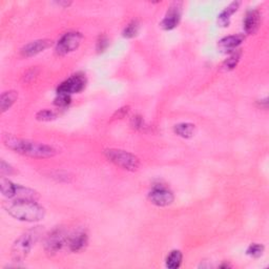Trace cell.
I'll use <instances>...</instances> for the list:
<instances>
[{
	"label": "cell",
	"instance_id": "d6986e66",
	"mask_svg": "<svg viewBox=\"0 0 269 269\" xmlns=\"http://www.w3.org/2000/svg\"><path fill=\"white\" fill-rule=\"evenodd\" d=\"M183 254L180 250H173L166 258V267L169 269H177L181 266Z\"/></svg>",
	"mask_w": 269,
	"mask_h": 269
},
{
	"label": "cell",
	"instance_id": "2e32d148",
	"mask_svg": "<svg viewBox=\"0 0 269 269\" xmlns=\"http://www.w3.org/2000/svg\"><path fill=\"white\" fill-rule=\"evenodd\" d=\"M18 99V93L16 91H7L0 97V109L2 113H6Z\"/></svg>",
	"mask_w": 269,
	"mask_h": 269
},
{
	"label": "cell",
	"instance_id": "e0dca14e",
	"mask_svg": "<svg viewBox=\"0 0 269 269\" xmlns=\"http://www.w3.org/2000/svg\"><path fill=\"white\" fill-rule=\"evenodd\" d=\"M174 131L181 138L189 139L194 136L195 125L188 123V122H183V123H179L174 126Z\"/></svg>",
	"mask_w": 269,
	"mask_h": 269
},
{
	"label": "cell",
	"instance_id": "7402d4cb",
	"mask_svg": "<svg viewBox=\"0 0 269 269\" xmlns=\"http://www.w3.org/2000/svg\"><path fill=\"white\" fill-rule=\"evenodd\" d=\"M57 118V114L51 109H42L36 114V119L38 121H53Z\"/></svg>",
	"mask_w": 269,
	"mask_h": 269
},
{
	"label": "cell",
	"instance_id": "8fae6325",
	"mask_svg": "<svg viewBox=\"0 0 269 269\" xmlns=\"http://www.w3.org/2000/svg\"><path fill=\"white\" fill-rule=\"evenodd\" d=\"M53 44V41L50 39H39V40H35L32 41L28 44L24 45L21 48V55L23 57H33L40 54L41 52H44L45 50H47L48 47H51Z\"/></svg>",
	"mask_w": 269,
	"mask_h": 269
},
{
	"label": "cell",
	"instance_id": "7a4b0ae2",
	"mask_svg": "<svg viewBox=\"0 0 269 269\" xmlns=\"http://www.w3.org/2000/svg\"><path fill=\"white\" fill-rule=\"evenodd\" d=\"M7 213L23 222H38L45 216V210L34 200H8L4 202Z\"/></svg>",
	"mask_w": 269,
	"mask_h": 269
},
{
	"label": "cell",
	"instance_id": "83f0119b",
	"mask_svg": "<svg viewBox=\"0 0 269 269\" xmlns=\"http://www.w3.org/2000/svg\"><path fill=\"white\" fill-rule=\"evenodd\" d=\"M57 5L62 8H69L72 5V2H59L57 3Z\"/></svg>",
	"mask_w": 269,
	"mask_h": 269
},
{
	"label": "cell",
	"instance_id": "9a60e30c",
	"mask_svg": "<svg viewBox=\"0 0 269 269\" xmlns=\"http://www.w3.org/2000/svg\"><path fill=\"white\" fill-rule=\"evenodd\" d=\"M240 6H241L240 2H234V3H231L229 6H227L218 16L219 26L222 27V28L228 27L229 23H230L231 16L236 13L238 9L240 8Z\"/></svg>",
	"mask_w": 269,
	"mask_h": 269
},
{
	"label": "cell",
	"instance_id": "277c9868",
	"mask_svg": "<svg viewBox=\"0 0 269 269\" xmlns=\"http://www.w3.org/2000/svg\"><path fill=\"white\" fill-rule=\"evenodd\" d=\"M0 188L4 195L10 200H34L37 201L39 199V193L31 188L24 187L19 184H15L9 179L5 177L0 180Z\"/></svg>",
	"mask_w": 269,
	"mask_h": 269
},
{
	"label": "cell",
	"instance_id": "ac0fdd59",
	"mask_svg": "<svg viewBox=\"0 0 269 269\" xmlns=\"http://www.w3.org/2000/svg\"><path fill=\"white\" fill-rule=\"evenodd\" d=\"M242 56V51L241 50H236L235 52H232L230 56L224 61L222 64V70L225 72H229L234 70L238 63L240 62V59Z\"/></svg>",
	"mask_w": 269,
	"mask_h": 269
},
{
	"label": "cell",
	"instance_id": "484cf974",
	"mask_svg": "<svg viewBox=\"0 0 269 269\" xmlns=\"http://www.w3.org/2000/svg\"><path fill=\"white\" fill-rule=\"evenodd\" d=\"M130 126L136 129V130H141L143 129V127L145 126V123H144V119L142 116L140 115H136L133 116L130 120Z\"/></svg>",
	"mask_w": 269,
	"mask_h": 269
},
{
	"label": "cell",
	"instance_id": "5b68a950",
	"mask_svg": "<svg viewBox=\"0 0 269 269\" xmlns=\"http://www.w3.org/2000/svg\"><path fill=\"white\" fill-rule=\"evenodd\" d=\"M104 156L109 162L114 163L128 172H136L140 166V160L133 154L118 149H108L104 151Z\"/></svg>",
	"mask_w": 269,
	"mask_h": 269
},
{
	"label": "cell",
	"instance_id": "7c38bea8",
	"mask_svg": "<svg viewBox=\"0 0 269 269\" xmlns=\"http://www.w3.org/2000/svg\"><path fill=\"white\" fill-rule=\"evenodd\" d=\"M245 40V36L242 34H237V35H230L227 37L222 38L218 43V48L220 52L222 53H232L236 50H238V47L242 44Z\"/></svg>",
	"mask_w": 269,
	"mask_h": 269
},
{
	"label": "cell",
	"instance_id": "4316f807",
	"mask_svg": "<svg viewBox=\"0 0 269 269\" xmlns=\"http://www.w3.org/2000/svg\"><path fill=\"white\" fill-rule=\"evenodd\" d=\"M129 113V106H123L119 108L118 111L113 115L112 117V121L113 120H120V119H123L125 116H127V114Z\"/></svg>",
	"mask_w": 269,
	"mask_h": 269
},
{
	"label": "cell",
	"instance_id": "cb8c5ba5",
	"mask_svg": "<svg viewBox=\"0 0 269 269\" xmlns=\"http://www.w3.org/2000/svg\"><path fill=\"white\" fill-rule=\"evenodd\" d=\"M72 98L71 95L68 94H58L54 100V104L58 107H66L71 104Z\"/></svg>",
	"mask_w": 269,
	"mask_h": 269
},
{
	"label": "cell",
	"instance_id": "5bb4252c",
	"mask_svg": "<svg viewBox=\"0 0 269 269\" xmlns=\"http://www.w3.org/2000/svg\"><path fill=\"white\" fill-rule=\"evenodd\" d=\"M260 21H261V15L259 13V11L256 10L248 11L245 18H244V30H245L247 34H254L260 27Z\"/></svg>",
	"mask_w": 269,
	"mask_h": 269
},
{
	"label": "cell",
	"instance_id": "d4e9b609",
	"mask_svg": "<svg viewBox=\"0 0 269 269\" xmlns=\"http://www.w3.org/2000/svg\"><path fill=\"white\" fill-rule=\"evenodd\" d=\"M17 172L15 170V168L8 164L5 160H2L0 162V174H2L3 177L5 176H11V175H15Z\"/></svg>",
	"mask_w": 269,
	"mask_h": 269
},
{
	"label": "cell",
	"instance_id": "f1b7e54d",
	"mask_svg": "<svg viewBox=\"0 0 269 269\" xmlns=\"http://www.w3.org/2000/svg\"><path fill=\"white\" fill-rule=\"evenodd\" d=\"M221 267H222V268H226V267L228 268V267H230V265H228V264H224V265H222Z\"/></svg>",
	"mask_w": 269,
	"mask_h": 269
},
{
	"label": "cell",
	"instance_id": "8992f818",
	"mask_svg": "<svg viewBox=\"0 0 269 269\" xmlns=\"http://www.w3.org/2000/svg\"><path fill=\"white\" fill-rule=\"evenodd\" d=\"M83 36L79 32H69L61 37L56 44V53L59 56H65L76 51L80 46Z\"/></svg>",
	"mask_w": 269,
	"mask_h": 269
},
{
	"label": "cell",
	"instance_id": "52a82bcc",
	"mask_svg": "<svg viewBox=\"0 0 269 269\" xmlns=\"http://www.w3.org/2000/svg\"><path fill=\"white\" fill-rule=\"evenodd\" d=\"M69 236L62 228H56L52 232H50L45 239L44 249L45 252L50 255L56 254L58 251L62 249L68 242Z\"/></svg>",
	"mask_w": 269,
	"mask_h": 269
},
{
	"label": "cell",
	"instance_id": "6da1fadb",
	"mask_svg": "<svg viewBox=\"0 0 269 269\" xmlns=\"http://www.w3.org/2000/svg\"><path fill=\"white\" fill-rule=\"evenodd\" d=\"M3 142L9 150L19 155L31 158L46 159L53 158L58 154V151L51 145L34 142L27 139H21L9 133L4 134Z\"/></svg>",
	"mask_w": 269,
	"mask_h": 269
},
{
	"label": "cell",
	"instance_id": "3957f363",
	"mask_svg": "<svg viewBox=\"0 0 269 269\" xmlns=\"http://www.w3.org/2000/svg\"><path fill=\"white\" fill-rule=\"evenodd\" d=\"M42 232L43 230L40 226L23 232L14 242L13 247H12V260L17 263L26 260L32 248L35 246V244L38 242Z\"/></svg>",
	"mask_w": 269,
	"mask_h": 269
},
{
	"label": "cell",
	"instance_id": "ba28073f",
	"mask_svg": "<svg viewBox=\"0 0 269 269\" xmlns=\"http://www.w3.org/2000/svg\"><path fill=\"white\" fill-rule=\"evenodd\" d=\"M150 201L159 207H165L174 202V193L164 185H155L149 193Z\"/></svg>",
	"mask_w": 269,
	"mask_h": 269
},
{
	"label": "cell",
	"instance_id": "603a6c76",
	"mask_svg": "<svg viewBox=\"0 0 269 269\" xmlns=\"http://www.w3.org/2000/svg\"><path fill=\"white\" fill-rule=\"evenodd\" d=\"M264 251V246L261 245V244L258 243H253L247 248L246 253L249 256H252V258H260V256L263 254Z\"/></svg>",
	"mask_w": 269,
	"mask_h": 269
},
{
	"label": "cell",
	"instance_id": "9c48e42d",
	"mask_svg": "<svg viewBox=\"0 0 269 269\" xmlns=\"http://www.w3.org/2000/svg\"><path fill=\"white\" fill-rule=\"evenodd\" d=\"M85 84H87V79L82 74H76L63 81L57 88V94H76L80 93L84 90Z\"/></svg>",
	"mask_w": 269,
	"mask_h": 269
},
{
	"label": "cell",
	"instance_id": "4fadbf2b",
	"mask_svg": "<svg viewBox=\"0 0 269 269\" xmlns=\"http://www.w3.org/2000/svg\"><path fill=\"white\" fill-rule=\"evenodd\" d=\"M89 243V236L84 230H78L74 234L69 236L66 246L73 252L82 251L85 247L88 246Z\"/></svg>",
	"mask_w": 269,
	"mask_h": 269
},
{
	"label": "cell",
	"instance_id": "30bf717a",
	"mask_svg": "<svg viewBox=\"0 0 269 269\" xmlns=\"http://www.w3.org/2000/svg\"><path fill=\"white\" fill-rule=\"evenodd\" d=\"M181 9L182 3H174L169 7L164 18L160 22V27L164 31H172L178 27L181 20Z\"/></svg>",
	"mask_w": 269,
	"mask_h": 269
},
{
	"label": "cell",
	"instance_id": "ffe728a7",
	"mask_svg": "<svg viewBox=\"0 0 269 269\" xmlns=\"http://www.w3.org/2000/svg\"><path fill=\"white\" fill-rule=\"evenodd\" d=\"M139 29H140V24L138 20H132L124 28L123 32H122V36L127 39L136 37L139 33Z\"/></svg>",
	"mask_w": 269,
	"mask_h": 269
},
{
	"label": "cell",
	"instance_id": "44dd1931",
	"mask_svg": "<svg viewBox=\"0 0 269 269\" xmlns=\"http://www.w3.org/2000/svg\"><path fill=\"white\" fill-rule=\"evenodd\" d=\"M108 45H109V39L107 38V36L104 35V34L100 35L99 37H98L97 43H96V51H97V53L101 54V53L105 52L107 50Z\"/></svg>",
	"mask_w": 269,
	"mask_h": 269
}]
</instances>
